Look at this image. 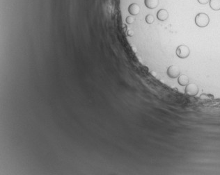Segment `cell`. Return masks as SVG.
I'll list each match as a JSON object with an SVG mask.
<instances>
[{
  "instance_id": "1",
  "label": "cell",
  "mask_w": 220,
  "mask_h": 175,
  "mask_svg": "<svg viewBox=\"0 0 220 175\" xmlns=\"http://www.w3.org/2000/svg\"><path fill=\"white\" fill-rule=\"evenodd\" d=\"M210 18L206 13H200L195 17V23L198 27L204 28L209 25Z\"/></svg>"
},
{
  "instance_id": "2",
  "label": "cell",
  "mask_w": 220,
  "mask_h": 175,
  "mask_svg": "<svg viewBox=\"0 0 220 175\" xmlns=\"http://www.w3.org/2000/svg\"><path fill=\"white\" fill-rule=\"evenodd\" d=\"M190 50L187 45H180L177 47L176 55L180 59H186L190 56Z\"/></svg>"
},
{
  "instance_id": "3",
  "label": "cell",
  "mask_w": 220,
  "mask_h": 175,
  "mask_svg": "<svg viewBox=\"0 0 220 175\" xmlns=\"http://www.w3.org/2000/svg\"><path fill=\"white\" fill-rule=\"evenodd\" d=\"M185 94L190 96V97H194L196 96L198 93V88L196 83H189L188 85L186 86L185 89Z\"/></svg>"
},
{
  "instance_id": "4",
  "label": "cell",
  "mask_w": 220,
  "mask_h": 175,
  "mask_svg": "<svg viewBox=\"0 0 220 175\" xmlns=\"http://www.w3.org/2000/svg\"><path fill=\"white\" fill-rule=\"evenodd\" d=\"M167 75L171 79H176L178 78L180 76V69L176 66H169L167 71Z\"/></svg>"
},
{
  "instance_id": "5",
  "label": "cell",
  "mask_w": 220,
  "mask_h": 175,
  "mask_svg": "<svg viewBox=\"0 0 220 175\" xmlns=\"http://www.w3.org/2000/svg\"><path fill=\"white\" fill-rule=\"evenodd\" d=\"M128 12L131 15H137L140 12V6L139 4L133 3L128 7Z\"/></svg>"
},
{
  "instance_id": "6",
  "label": "cell",
  "mask_w": 220,
  "mask_h": 175,
  "mask_svg": "<svg viewBox=\"0 0 220 175\" xmlns=\"http://www.w3.org/2000/svg\"><path fill=\"white\" fill-rule=\"evenodd\" d=\"M169 18V13L166 9H160L157 13V18L160 21H165Z\"/></svg>"
},
{
  "instance_id": "7",
  "label": "cell",
  "mask_w": 220,
  "mask_h": 175,
  "mask_svg": "<svg viewBox=\"0 0 220 175\" xmlns=\"http://www.w3.org/2000/svg\"><path fill=\"white\" fill-rule=\"evenodd\" d=\"M178 83L181 86H186L190 83V78L185 74H181L178 77Z\"/></svg>"
},
{
  "instance_id": "8",
  "label": "cell",
  "mask_w": 220,
  "mask_h": 175,
  "mask_svg": "<svg viewBox=\"0 0 220 175\" xmlns=\"http://www.w3.org/2000/svg\"><path fill=\"white\" fill-rule=\"evenodd\" d=\"M145 6L149 9L157 8L159 4V0H144Z\"/></svg>"
},
{
  "instance_id": "9",
  "label": "cell",
  "mask_w": 220,
  "mask_h": 175,
  "mask_svg": "<svg viewBox=\"0 0 220 175\" xmlns=\"http://www.w3.org/2000/svg\"><path fill=\"white\" fill-rule=\"evenodd\" d=\"M209 4L210 8H211L212 10H220V0H210Z\"/></svg>"
},
{
  "instance_id": "10",
  "label": "cell",
  "mask_w": 220,
  "mask_h": 175,
  "mask_svg": "<svg viewBox=\"0 0 220 175\" xmlns=\"http://www.w3.org/2000/svg\"><path fill=\"white\" fill-rule=\"evenodd\" d=\"M199 98L203 101L205 102H210L214 99V96L211 94H205V93H203L200 95Z\"/></svg>"
},
{
  "instance_id": "11",
  "label": "cell",
  "mask_w": 220,
  "mask_h": 175,
  "mask_svg": "<svg viewBox=\"0 0 220 175\" xmlns=\"http://www.w3.org/2000/svg\"><path fill=\"white\" fill-rule=\"evenodd\" d=\"M145 20H146V23L153 24L155 21V18L153 15H151V14H149V15H147L146 16Z\"/></svg>"
},
{
  "instance_id": "12",
  "label": "cell",
  "mask_w": 220,
  "mask_h": 175,
  "mask_svg": "<svg viewBox=\"0 0 220 175\" xmlns=\"http://www.w3.org/2000/svg\"><path fill=\"white\" fill-rule=\"evenodd\" d=\"M135 21V17H133V15H130L127 17L125 19V22H127V24H128V25H131V24H132Z\"/></svg>"
},
{
  "instance_id": "13",
  "label": "cell",
  "mask_w": 220,
  "mask_h": 175,
  "mask_svg": "<svg viewBox=\"0 0 220 175\" xmlns=\"http://www.w3.org/2000/svg\"><path fill=\"white\" fill-rule=\"evenodd\" d=\"M197 1L201 4H207L210 2V0H197Z\"/></svg>"
},
{
  "instance_id": "14",
  "label": "cell",
  "mask_w": 220,
  "mask_h": 175,
  "mask_svg": "<svg viewBox=\"0 0 220 175\" xmlns=\"http://www.w3.org/2000/svg\"><path fill=\"white\" fill-rule=\"evenodd\" d=\"M134 33H134L133 30H129V31H128V32H127V35H128V36H130V37L133 36Z\"/></svg>"
},
{
  "instance_id": "15",
  "label": "cell",
  "mask_w": 220,
  "mask_h": 175,
  "mask_svg": "<svg viewBox=\"0 0 220 175\" xmlns=\"http://www.w3.org/2000/svg\"><path fill=\"white\" fill-rule=\"evenodd\" d=\"M150 73H151V74H152L153 76H157L156 74H155V72L154 71H151V72H150Z\"/></svg>"
},
{
  "instance_id": "16",
  "label": "cell",
  "mask_w": 220,
  "mask_h": 175,
  "mask_svg": "<svg viewBox=\"0 0 220 175\" xmlns=\"http://www.w3.org/2000/svg\"><path fill=\"white\" fill-rule=\"evenodd\" d=\"M123 26L124 27V32H126V31H127V26H126L125 25H123Z\"/></svg>"
}]
</instances>
